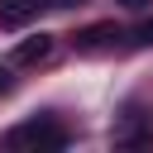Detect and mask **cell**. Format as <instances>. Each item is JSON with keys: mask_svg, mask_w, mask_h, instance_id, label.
Listing matches in <instances>:
<instances>
[{"mask_svg": "<svg viewBox=\"0 0 153 153\" xmlns=\"http://www.w3.org/2000/svg\"><path fill=\"white\" fill-rule=\"evenodd\" d=\"M48 57H53V33H33V38H24V43L14 48V62H19V67L48 62Z\"/></svg>", "mask_w": 153, "mask_h": 153, "instance_id": "3957f363", "label": "cell"}, {"mask_svg": "<svg viewBox=\"0 0 153 153\" xmlns=\"http://www.w3.org/2000/svg\"><path fill=\"white\" fill-rule=\"evenodd\" d=\"M14 91V76H10V67H0V96H10Z\"/></svg>", "mask_w": 153, "mask_h": 153, "instance_id": "52a82bcc", "label": "cell"}, {"mask_svg": "<svg viewBox=\"0 0 153 153\" xmlns=\"http://www.w3.org/2000/svg\"><path fill=\"white\" fill-rule=\"evenodd\" d=\"M5 143H10L14 153H57V148H67V129H62L53 115H33V120L14 124Z\"/></svg>", "mask_w": 153, "mask_h": 153, "instance_id": "6da1fadb", "label": "cell"}, {"mask_svg": "<svg viewBox=\"0 0 153 153\" xmlns=\"http://www.w3.org/2000/svg\"><path fill=\"white\" fill-rule=\"evenodd\" d=\"M38 14V5H29V0H0V24L5 29H19V24H29Z\"/></svg>", "mask_w": 153, "mask_h": 153, "instance_id": "5b68a950", "label": "cell"}, {"mask_svg": "<svg viewBox=\"0 0 153 153\" xmlns=\"http://www.w3.org/2000/svg\"><path fill=\"white\" fill-rule=\"evenodd\" d=\"M110 38H120V29H115V19H100V24H91V29L76 33V48H81V53H96V48H105Z\"/></svg>", "mask_w": 153, "mask_h": 153, "instance_id": "277c9868", "label": "cell"}, {"mask_svg": "<svg viewBox=\"0 0 153 153\" xmlns=\"http://www.w3.org/2000/svg\"><path fill=\"white\" fill-rule=\"evenodd\" d=\"M134 43H153V19H143V24L134 29Z\"/></svg>", "mask_w": 153, "mask_h": 153, "instance_id": "8992f818", "label": "cell"}, {"mask_svg": "<svg viewBox=\"0 0 153 153\" xmlns=\"http://www.w3.org/2000/svg\"><path fill=\"white\" fill-rule=\"evenodd\" d=\"M115 143H120V148H143V143H153V124H148V120H143V115L129 105L124 124L115 129Z\"/></svg>", "mask_w": 153, "mask_h": 153, "instance_id": "7a4b0ae2", "label": "cell"}, {"mask_svg": "<svg viewBox=\"0 0 153 153\" xmlns=\"http://www.w3.org/2000/svg\"><path fill=\"white\" fill-rule=\"evenodd\" d=\"M120 5H129V10H143V5H148V0H120Z\"/></svg>", "mask_w": 153, "mask_h": 153, "instance_id": "ba28073f", "label": "cell"}]
</instances>
